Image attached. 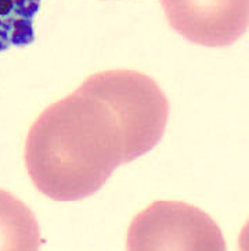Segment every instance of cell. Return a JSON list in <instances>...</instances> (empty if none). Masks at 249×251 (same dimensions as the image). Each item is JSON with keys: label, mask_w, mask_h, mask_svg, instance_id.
<instances>
[{"label": "cell", "mask_w": 249, "mask_h": 251, "mask_svg": "<svg viewBox=\"0 0 249 251\" xmlns=\"http://www.w3.org/2000/svg\"><path fill=\"white\" fill-rule=\"evenodd\" d=\"M169 112L166 94L143 73H95L31 124L24 150L28 176L52 200L91 197L117 167L156 147Z\"/></svg>", "instance_id": "cell-1"}, {"label": "cell", "mask_w": 249, "mask_h": 251, "mask_svg": "<svg viewBox=\"0 0 249 251\" xmlns=\"http://www.w3.org/2000/svg\"><path fill=\"white\" fill-rule=\"evenodd\" d=\"M126 241L128 250H227L209 214L173 200L154 201L134 217Z\"/></svg>", "instance_id": "cell-2"}, {"label": "cell", "mask_w": 249, "mask_h": 251, "mask_svg": "<svg viewBox=\"0 0 249 251\" xmlns=\"http://www.w3.org/2000/svg\"><path fill=\"white\" fill-rule=\"evenodd\" d=\"M170 26L183 38L208 47L235 44L246 32L249 0H160Z\"/></svg>", "instance_id": "cell-3"}, {"label": "cell", "mask_w": 249, "mask_h": 251, "mask_svg": "<svg viewBox=\"0 0 249 251\" xmlns=\"http://www.w3.org/2000/svg\"><path fill=\"white\" fill-rule=\"evenodd\" d=\"M42 241L31 210L14 194L0 190V250H37Z\"/></svg>", "instance_id": "cell-4"}, {"label": "cell", "mask_w": 249, "mask_h": 251, "mask_svg": "<svg viewBox=\"0 0 249 251\" xmlns=\"http://www.w3.org/2000/svg\"><path fill=\"white\" fill-rule=\"evenodd\" d=\"M40 3L42 0H0V52L34 42Z\"/></svg>", "instance_id": "cell-5"}]
</instances>
